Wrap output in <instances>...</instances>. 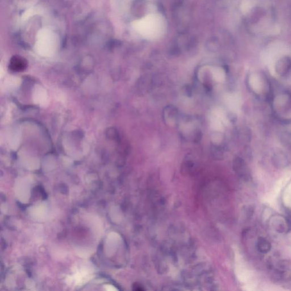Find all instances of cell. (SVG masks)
I'll use <instances>...</instances> for the list:
<instances>
[{
	"label": "cell",
	"mask_w": 291,
	"mask_h": 291,
	"mask_svg": "<svg viewBox=\"0 0 291 291\" xmlns=\"http://www.w3.org/2000/svg\"><path fill=\"white\" fill-rule=\"evenodd\" d=\"M135 28L144 38L156 39L162 37L166 29V22L159 14H150L137 20Z\"/></svg>",
	"instance_id": "1"
},
{
	"label": "cell",
	"mask_w": 291,
	"mask_h": 291,
	"mask_svg": "<svg viewBox=\"0 0 291 291\" xmlns=\"http://www.w3.org/2000/svg\"><path fill=\"white\" fill-rule=\"evenodd\" d=\"M27 62L25 58L20 56H14L10 59L9 68L11 70L15 72L22 71L27 67Z\"/></svg>",
	"instance_id": "2"
},
{
	"label": "cell",
	"mask_w": 291,
	"mask_h": 291,
	"mask_svg": "<svg viewBox=\"0 0 291 291\" xmlns=\"http://www.w3.org/2000/svg\"><path fill=\"white\" fill-rule=\"evenodd\" d=\"M164 117L167 121L173 122L176 120L177 117V110L176 108L169 106H167L164 111Z\"/></svg>",
	"instance_id": "3"
},
{
	"label": "cell",
	"mask_w": 291,
	"mask_h": 291,
	"mask_svg": "<svg viewBox=\"0 0 291 291\" xmlns=\"http://www.w3.org/2000/svg\"><path fill=\"white\" fill-rule=\"evenodd\" d=\"M259 246L260 247L261 251H262V252H263V253L267 252L269 250L268 247H270V245H269L268 242H267L266 240H263L262 241L260 242Z\"/></svg>",
	"instance_id": "4"
},
{
	"label": "cell",
	"mask_w": 291,
	"mask_h": 291,
	"mask_svg": "<svg viewBox=\"0 0 291 291\" xmlns=\"http://www.w3.org/2000/svg\"><path fill=\"white\" fill-rule=\"evenodd\" d=\"M253 85L254 88L255 89H259L260 88V84H259V79L257 77H254L253 78Z\"/></svg>",
	"instance_id": "5"
}]
</instances>
